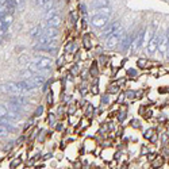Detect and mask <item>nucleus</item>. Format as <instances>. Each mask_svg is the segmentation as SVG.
I'll return each instance as SVG.
<instances>
[{"mask_svg":"<svg viewBox=\"0 0 169 169\" xmlns=\"http://www.w3.org/2000/svg\"><path fill=\"white\" fill-rule=\"evenodd\" d=\"M124 34H126V33H124V27H123V25H122L119 29H116V30L114 31V33L108 37V38L104 39L103 47H104V49H107V50L115 49V47L119 45V42H120V39H122V37L124 35Z\"/></svg>","mask_w":169,"mask_h":169,"instance_id":"nucleus-1","label":"nucleus"},{"mask_svg":"<svg viewBox=\"0 0 169 169\" xmlns=\"http://www.w3.org/2000/svg\"><path fill=\"white\" fill-rule=\"evenodd\" d=\"M0 91L4 93H10L12 96H26L29 93L19 85V83H5L0 85Z\"/></svg>","mask_w":169,"mask_h":169,"instance_id":"nucleus-2","label":"nucleus"},{"mask_svg":"<svg viewBox=\"0 0 169 169\" xmlns=\"http://www.w3.org/2000/svg\"><path fill=\"white\" fill-rule=\"evenodd\" d=\"M110 19H111V16L93 12V14L89 15V25L95 27V29H104L110 23Z\"/></svg>","mask_w":169,"mask_h":169,"instance_id":"nucleus-3","label":"nucleus"},{"mask_svg":"<svg viewBox=\"0 0 169 169\" xmlns=\"http://www.w3.org/2000/svg\"><path fill=\"white\" fill-rule=\"evenodd\" d=\"M158 39H160V33L158 30H154L150 35V39L148 42V46H146V53L149 54H154L157 53V49H158Z\"/></svg>","mask_w":169,"mask_h":169,"instance_id":"nucleus-4","label":"nucleus"},{"mask_svg":"<svg viewBox=\"0 0 169 169\" xmlns=\"http://www.w3.org/2000/svg\"><path fill=\"white\" fill-rule=\"evenodd\" d=\"M122 26V22L120 21H115V22H110L104 29H103V31L100 33V39H106V38H108V37L112 34L114 31L116 30V29H119Z\"/></svg>","mask_w":169,"mask_h":169,"instance_id":"nucleus-5","label":"nucleus"},{"mask_svg":"<svg viewBox=\"0 0 169 169\" xmlns=\"http://www.w3.org/2000/svg\"><path fill=\"white\" fill-rule=\"evenodd\" d=\"M31 62H34L35 65L41 68H47V69H51V65H53V60L45 56H34Z\"/></svg>","mask_w":169,"mask_h":169,"instance_id":"nucleus-6","label":"nucleus"},{"mask_svg":"<svg viewBox=\"0 0 169 169\" xmlns=\"http://www.w3.org/2000/svg\"><path fill=\"white\" fill-rule=\"evenodd\" d=\"M160 54H166L168 53V35H166V31L164 33H160V39H158V49H157Z\"/></svg>","mask_w":169,"mask_h":169,"instance_id":"nucleus-7","label":"nucleus"},{"mask_svg":"<svg viewBox=\"0 0 169 169\" xmlns=\"http://www.w3.org/2000/svg\"><path fill=\"white\" fill-rule=\"evenodd\" d=\"M27 69H29L30 72H33L34 75H41V76H45V77H46V75H50L51 73V69L41 68V67H38V65H35L34 62H29V64H27Z\"/></svg>","mask_w":169,"mask_h":169,"instance_id":"nucleus-8","label":"nucleus"},{"mask_svg":"<svg viewBox=\"0 0 169 169\" xmlns=\"http://www.w3.org/2000/svg\"><path fill=\"white\" fill-rule=\"evenodd\" d=\"M42 35L47 37V38H51V39H58V37H60V29L46 26L43 29V31H42Z\"/></svg>","mask_w":169,"mask_h":169,"instance_id":"nucleus-9","label":"nucleus"},{"mask_svg":"<svg viewBox=\"0 0 169 169\" xmlns=\"http://www.w3.org/2000/svg\"><path fill=\"white\" fill-rule=\"evenodd\" d=\"M45 22H46V26H49V27H57V29H60V27L62 26V23H64L60 14L51 16L50 19H47V21H45Z\"/></svg>","mask_w":169,"mask_h":169,"instance_id":"nucleus-10","label":"nucleus"},{"mask_svg":"<svg viewBox=\"0 0 169 169\" xmlns=\"http://www.w3.org/2000/svg\"><path fill=\"white\" fill-rule=\"evenodd\" d=\"M111 3L110 0H91V3L88 7H91L92 10H99V8H103V7H110Z\"/></svg>","mask_w":169,"mask_h":169,"instance_id":"nucleus-11","label":"nucleus"},{"mask_svg":"<svg viewBox=\"0 0 169 169\" xmlns=\"http://www.w3.org/2000/svg\"><path fill=\"white\" fill-rule=\"evenodd\" d=\"M0 126H3L8 133H16V130H18V128L11 123V120H8V119H5V118H0Z\"/></svg>","mask_w":169,"mask_h":169,"instance_id":"nucleus-12","label":"nucleus"},{"mask_svg":"<svg viewBox=\"0 0 169 169\" xmlns=\"http://www.w3.org/2000/svg\"><path fill=\"white\" fill-rule=\"evenodd\" d=\"M64 51H65L67 54H73V53H76V51H77V45H76V42L69 41L67 45H65V47H64Z\"/></svg>","mask_w":169,"mask_h":169,"instance_id":"nucleus-13","label":"nucleus"},{"mask_svg":"<svg viewBox=\"0 0 169 169\" xmlns=\"http://www.w3.org/2000/svg\"><path fill=\"white\" fill-rule=\"evenodd\" d=\"M88 72H89V76L92 77V79L99 77V67H97L96 61H93L92 64H91V67H89V69H88Z\"/></svg>","mask_w":169,"mask_h":169,"instance_id":"nucleus-14","label":"nucleus"},{"mask_svg":"<svg viewBox=\"0 0 169 169\" xmlns=\"http://www.w3.org/2000/svg\"><path fill=\"white\" fill-rule=\"evenodd\" d=\"M83 46L85 50H91L92 49V41H91V35L89 34H84L83 35Z\"/></svg>","mask_w":169,"mask_h":169,"instance_id":"nucleus-15","label":"nucleus"},{"mask_svg":"<svg viewBox=\"0 0 169 169\" xmlns=\"http://www.w3.org/2000/svg\"><path fill=\"white\" fill-rule=\"evenodd\" d=\"M77 11L80 12V15H81V16H89V14H88V4H87V3H83V1H80L79 5H77Z\"/></svg>","mask_w":169,"mask_h":169,"instance_id":"nucleus-16","label":"nucleus"},{"mask_svg":"<svg viewBox=\"0 0 169 169\" xmlns=\"http://www.w3.org/2000/svg\"><path fill=\"white\" fill-rule=\"evenodd\" d=\"M95 12H96V14H102V15L111 16V15H112V8H111V5H110V7H103V8L95 10Z\"/></svg>","mask_w":169,"mask_h":169,"instance_id":"nucleus-17","label":"nucleus"},{"mask_svg":"<svg viewBox=\"0 0 169 169\" xmlns=\"http://www.w3.org/2000/svg\"><path fill=\"white\" fill-rule=\"evenodd\" d=\"M14 22V16L12 14H7L5 16H3V23H4V29H8Z\"/></svg>","mask_w":169,"mask_h":169,"instance_id":"nucleus-18","label":"nucleus"},{"mask_svg":"<svg viewBox=\"0 0 169 169\" xmlns=\"http://www.w3.org/2000/svg\"><path fill=\"white\" fill-rule=\"evenodd\" d=\"M69 22H71V25L75 26L79 22V14H77V11H71L69 12Z\"/></svg>","mask_w":169,"mask_h":169,"instance_id":"nucleus-19","label":"nucleus"},{"mask_svg":"<svg viewBox=\"0 0 169 169\" xmlns=\"http://www.w3.org/2000/svg\"><path fill=\"white\" fill-rule=\"evenodd\" d=\"M57 14H58V8H57V7H54V8H51V10L46 11V12L43 14V19H45V21H47V19H50L51 16L57 15Z\"/></svg>","mask_w":169,"mask_h":169,"instance_id":"nucleus-20","label":"nucleus"},{"mask_svg":"<svg viewBox=\"0 0 169 169\" xmlns=\"http://www.w3.org/2000/svg\"><path fill=\"white\" fill-rule=\"evenodd\" d=\"M148 58H138L137 62H135V65L139 68V69H146L148 68Z\"/></svg>","mask_w":169,"mask_h":169,"instance_id":"nucleus-21","label":"nucleus"},{"mask_svg":"<svg viewBox=\"0 0 169 169\" xmlns=\"http://www.w3.org/2000/svg\"><path fill=\"white\" fill-rule=\"evenodd\" d=\"M120 91V87H119L118 84H112V85H110L107 88V93L108 95H115V93H118Z\"/></svg>","mask_w":169,"mask_h":169,"instance_id":"nucleus-22","label":"nucleus"},{"mask_svg":"<svg viewBox=\"0 0 169 169\" xmlns=\"http://www.w3.org/2000/svg\"><path fill=\"white\" fill-rule=\"evenodd\" d=\"M8 111H10V108L7 104H0V118H5Z\"/></svg>","mask_w":169,"mask_h":169,"instance_id":"nucleus-23","label":"nucleus"},{"mask_svg":"<svg viewBox=\"0 0 169 169\" xmlns=\"http://www.w3.org/2000/svg\"><path fill=\"white\" fill-rule=\"evenodd\" d=\"M126 118H127V108H126V110H120V111L118 112V116H116V119H118V122H120V123H122Z\"/></svg>","mask_w":169,"mask_h":169,"instance_id":"nucleus-24","label":"nucleus"},{"mask_svg":"<svg viewBox=\"0 0 169 169\" xmlns=\"http://www.w3.org/2000/svg\"><path fill=\"white\" fill-rule=\"evenodd\" d=\"M126 76L131 77V79H137V77H138V72H137L135 68H130V69L126 71Z\"/></svg>","mask_w":169,"mask_h":169,"instance_id":"nucleus-25","label":"nucleus"},{"mask_svg":"<svg viewBox=\"0 0 169 169\" xmlns=\"http://www.w3.org/2000/svg\"><path fill=\"white\" fill-rule=\"evenodd\" d=\"M164 164V158L162 157H157V158H154L153 161V168H161Z\"/></svg>","mask_w":169,"mask_h":169,"instance_id":"nucleus-26","label":"nucleus"},{"mask_svg":"<svg viewBox=\"0 0 169 169\" xmlns=\"http://www.w3.org/2000/svg\"><path fill=\"white\" fill-rule=\"evenodd\" d=\"M47 123L50 124L51 127H54V126L57 124L56 123V115H54V114H49V115H47Z\"/></svg>","mask_w":169,"mask_h":169,"instance_id":"nucleus-27","label":"nucleus"},{"mask_svg":"<svg viewBox=\"0 0 169 169\" xmlns=\"http://www.w3.org/2000/svg\"><path fill=\"white\" fill-rule=\"evenodd\" d=\"M130 126L133 128H142V124H141V120H139V119H131Z\"/></svg>","mask_w":169,"mask_h":169,"instance_id":"nucleus-28","label":"nucleus"},{"mask_svg":"<svg viewBox=\"0 0 169 169\" xmlns=\"http://www.w3.org/2000/svg\"><path fill=\"white\" fill-rule=\"evenodd\" d=\"M46 102L49 106H53V103H54V100H53V91H47V95H46Z\"/></svg>","mask_w":169,"mask_h":169,"instance_id":"nucleus-29","label":"nucleus"},{"mask_svg":"<svg viewBox=\"0 0 169 169\" xmlns=\"http://www.w3.org/2000/svg\"><path fill=\"white\" fill-rule=\"evenodd\" d=\"M153 133H154L153 128H148V130H145L144 131V138L145 139H150L152 137H153Z\"/></svg>","mask_w":169,"mask_h":169,"instance_id":"nucleus-30","label":"nucleus"},{"mask_svg":"<svg viewBox=\"0 0 169 169\" xmlns=\"http://www.w3.org/2000/svg\"><path fill=\"white\" fill-rule=\"evenodd\" d=\"M12 1H14V4L16 5L18 10H22V8L25 7V4H26V0H12Z\"/></svg>","mask_w":169,"mask_h":169,"instance_id":"nucleus-31","label":"nucleus"},{"mask_svg":"<svg viewBox=\"0 0 169 169\" xmlns=\"http://www.w3.org/2000/svg\"><path fill=\"white\" fill-rule=\"evenodd\" d=\"M71 72H72V76H77V75H79V72H80V68H79L77 64H75V65L71 68Z\"/></svg>","mask_w":169,"mask_h":169,"instance_id":"nucleus-32","label":"nucleus"},{"mask_svg":"<svg viewBox=\"0 0 169 169\" xmlns=\"http://www.w3.org/2000/svg\"><path fill=\"white\" fill-rule=\"evenodd\" d=\"M100 103H102V104H108V103H110V95H108V93L103 95L102 99H100Z\"/></svg>","mask_w":169,"mask_h":169,"instance_id":"nucleus-33","label":"nucleus"},{"mask_svg":"<svg viewBox=\"0 0 169 169\" xmlns=\"http://www.w3.org/2000/svg\"><path fill=\"white\" fill-rule=\"evenodd\" d=\"M47 1H50V0H35L34 4H35V7H43Z\"/></svg>","mask_w":169,"mask_h":169,"instance_id":"nucleus-34","label":"nucleus"},{"mask_svg":"<svg viewBox=\"0 0 169 169\" xmlns=\"http://www.w3.org/2000/svg\"><path fill=\"white\" fill-rule=\"evenodd\" d=\"M42 114H43V107H42V106H38V107H37V110H35V112H34V116H41Z\"/></svg>","mask_w":169,"mask_h":169,"instance_id":"nucleus-35","label":"nucleus"},{"mask_svg":"<svg viewBox=\"0 0 169 169\" xmlns=\"http://www.w3.org/2000/svg\"><path fill=\"white\" fill-rule=\"evenodd\" d=\"M80 93H81L83 96H85V95H87V93H88V87H87V85H85V84H84V85H81V87H80Z\"/></svg>","mask_w":169,"mask_h":169,"instance_id":"nucleus-36","label":"nucleus"},{"mask_svg":"<svg viewBox=\"0 0 169 169\" xmlns=\"http://www.w3.org/2000/svg\"><path fill=\"white\" fill-rule=\"evenodd\" d=\"M124 99H126V97H124V95H119V97L118 99H116V103H119V104H123V103H124Z\"/></svg>","mask_w":169,"mask_h":169,"instance_id":"nucleus-37","label":"nucleus"},{"mask_svg":"<svg viewBox=\"0 0 169 169\" xmlns=\"http://www.w3.org/2000/svg\"><path fill=\"white\" fill-rule=\"evenodd\" d=\"M161 141H162V144H166V142H168V133H164V134H162V137H161Z\"/></svg>","mask_w":169,"mask_h":169,"instance_id":"nucleus-38","label":"nucleus"},{"mask_svg":"<svg viewBox=\"0 0 169 169\" xmlns=\"http://www.w3.org/2000/svg\"><path fill=\"white\" fill-rule=\"evenodd\" d=\"M158 120H160V122H165V120H166V115H165V114H160V115H158Z\"/></svg>","mask_w":169,"mask_h":169,"instance_id":"nucleus-39","label":"nucleus"},{"mask_svg":"<svg viewBox=\"0 0 169 169\" xmlns=\"http://www.w3.org/2000/svg\"><path fill=\"white\" fill-rule=\"evenodd\" d=\"M62 64H64V57H61V58H58V60H57V67H58V68L62 67Z\"/></svg>","mask_w":169,"mask_h":169,"instance_id":"nucleus-40","label":"nucleus"},{"mask_svg":"<svg viewBox=\"0 0 169 169\" xmlns=\"http://www.w3.org/2000/svg\"><path fill=\"white\" fill-rule=\"evenodd\" d=\"M54 127H56V130H57V131H61L62 128H64V126H62V123H57V124L54 126Z\"/></svg>","mask_w":169,"mask_h":169,"instance_id":"nucleus-41","label":"nucleus"},{"mask_svg":"<svg viewBox=\"0 0 169 169\" xmlns=\"http://www.w3.org/2000/svg\"><path fill=\"white\" fill-rule=\"evenodd\" d=\"M165 31H166V35H168V53H166V58H169V27Z\"/></svg>","mask_w":169,"mask_h":169,"instance_id":"nucleus-42","label":"nucleus"},{"mask_svg":"<svg viewBox=\"0 0 169 169\" xmlns=\"http://www.w3.org/2000/svg\"><path fill=\"white\" fill-rule=\"evenodd\" d=\"M19 162H21V160H15V161H14V164H11V168H15L16 164L19 165Z\"/></svg>","mask_w":169,"mask_h":169,"instance_id":"nucleus-43","label":"nucleus"},{"mask_svg":"<svg viewBox=\"0 0 169 169\" xmlns=\"http://www.w3.org/2000/svg\"><path fill=\"white\" fill-rule=\"evenodd\" d=\"M0 29H4V23H3V19H0ZM7 30V29H5Z\"/></svg>","mask_w":169,"mask_h":169,"instance_id":"nucleus-44","label":"nucleus"}]
</instances>
